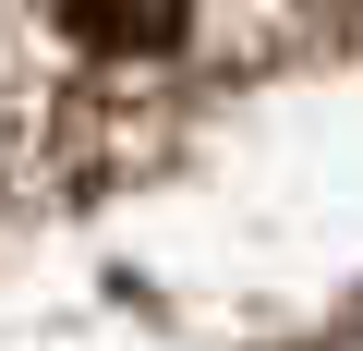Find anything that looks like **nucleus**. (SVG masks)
Returning a JSON list of instances; mask_svg holds the SVG:
<instances>
[{"instance_id": "obj_1", "label": "nucleus", "mask_w": 363, "mask_h": 351, "mask_svg": "<svg viewBox=\"0 0 363 351\" xmlns=\"http://www.w3.org/2000/svg\"><path fill=\"white\" fill-rule=\"evenodd\" d=\"M49 13H61V37L97 49V61H157V49H182L194 0H49Z\"/></svg>"}]
</instances>
